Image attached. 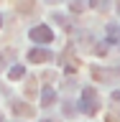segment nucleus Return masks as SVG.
Returning a JSON list of instances; mask_svg holds the SVG:
<instances>
[{"label":"nucleus","mask_w":120,"mask_h":122,"mask_svg":"<svg viewBox=\"0 0 120 122\" xmlns=\"http://www.w3.org/2000/svg\"><path fill=\"white\" fill-rule=\"evenodd\" d=\"M28 59L36 61V64H41V61H49V59H51V53H49V51H31Z\"/></svg>","instance_id":"nucleus-2"},{"label":"nucleus","mask_w":120,"mask_h":122,"mask_svg":"<svg viewBox=\"0 0 120 122\" xmlns=\"http://www.w3.org/2000/svg\"><path fill=\"white\" fill-rule=\"evenodd\" d=\"M10 76H13V79L23 76V69H21V66H13V69H10Z\"/></svg>","instance_id":"nucleus-3"},{"label":"nucleus","mask_w":120,"mask_h":122,"mask_svg":"<svg viewBox=\"0 0 120 122\" xmlns=\"http://www.w3.org/2000/svg\"><path fill=\"white\" fill-rule=\"evenodd\" d=\"M92 5L95 8H107V0H92Z\"/></svg>","instance_id":"nucleus-4"},{"label":"nucleus","mask_w":120,"mask_h":122,"mask_svg":"<svg viewBox=\"0 0 120 122\" xmlns=\"http://www.w3.org/2000/svg\"><path fill=\"white\" fill-rule=\"evenodd\" d=\"M31 38H33L36 43H49V41H51V30L46 28V25H36V28L31 30Z\"/></svg>","instance_id":"nucleus-1"}]
</instances>
